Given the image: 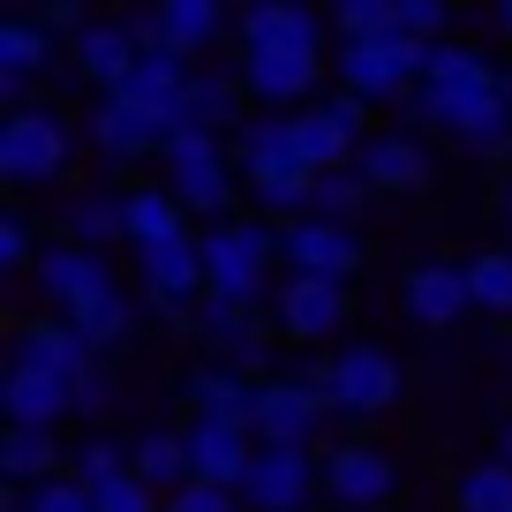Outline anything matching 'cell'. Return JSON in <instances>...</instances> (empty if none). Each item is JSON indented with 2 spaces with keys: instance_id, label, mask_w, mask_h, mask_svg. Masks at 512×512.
I'll list each match as a JSON object with an SVG mask.
<instances>
[{
  "instance_id": "obj_1",
  "label": "cell",
  "mask_w": 512,
  "mask_h": 512,
  "mask_svg": "<svg viewBox=\"0 0 512 512\" xmlns=\"http://www.w3.org/2000/svg\"><path fill=\"white\" fill-rule=\"evenodd\" d=\"M407 113H415L422 128H437V136H452L460 151H475V159H505L512 151L505 68H482V76H467V83H415Z\"/></svg>"
},
{
  "instance_id": "obj_2",
  "label": "cell",
  "mask_w": 512,
  "mask_h": 512,
  "mask_svg": "<svg viewBox=\"0 0 512 512\" xmlns=\"http://www.w3.org/2000/svg\"><path fill=\"white\" fill-rule=\"evenodd\" d=\"M234 166L249 181V196L279 219H302L309 196H317V166L302 159V136H294V113H256L234 128Z\"/></svg>"
},
{
  "instance_id": "obj_3",
  "label": "cell",
  "mask_w": 512,
  "mask_h": 512,
  "mask_svg": "<svg viewBox=\"0 0 512 512\" xmlns=\"http://www.w3.org/2000/svg\"><path fill=\"white\" fill-rule=\"evenodd\" d=\"M166 166V189L181 196L189 211H204V219H226V204H234V144L226 136H211V128H174L159 151Z\"/></svg>"
},
{
  "instance_id": "obj_4",
  "label": "cell",
  "mask_w": 512,
  "mask_h": 512,
  "mask_svg": "<svg viewBox=\"0 0 512 512\" xmlns=\"http://www.w3.org/2000/svg\"><path fill=\"white\" fill-rule=\"evenodd\" d=\"M272 264H279V226H264V219H211V234H204V279H211V294L264 302Z\"/></svg>"
},
{
  "instance_id": "obj_5",
  "label": "cell",
  "mask_w": 512,
  "mask_h": 512,
  "mask_svg": "<svg viewBox=\"0 0 512 512\" xmlns=\"http://www.w3.org/2000/svg\"><path fill=\"white\" fill-rule=\"evenodd\" d=\"M68 159H76V128H68L61 113L16 106L0 121V181H8V189H46V181L68 174Z\"/></svg>"
},
{
  "instance_id": "obj_6",
  "label": "cell",
  "mask_w": 512,
  "mask_h": 512,
  "mask_svg": "<svg viewBox=\"0 0 512 512\" xmlns=\"http://www.w3.org/2000/svg\"><path fill=\"white\" fill-rule=\"evenodd\" d=\"M422 53H430V38H339V91H362L369 106H392V98H415L422 83Z\"/></svg>"
},
{
  "instance_id": "obj_7",
  "label": "cell",
  "mask_w": 512,
  "mask_h": 512,
  "mask_svg": "<svg viewBox=\"0 0 512 512\" xmlns=\"http://www.w3.org/2000/svg\"><path fill=\"white\" fill-rule=\"evenodd\" d=\"M332 415V377L324 369H302V377H264L256 392V445H317V422Z\"/></svg>"
},
{
  "instance_id": "obj_8",
  "label": "cell",
  "mask_w": 512,
  "mask_h": 512,
  "mask_svg": "<svg viewBox=\"0 0 512 512\" xmlns=\"http://www.w3.org/2000/svg\"><path fill=\"white\" fill-rule=\"evenodd\" d=\"M166 136H174V121H166L159 106H144V98H128V91H98V106H91V144H98V159H113V166L159 159Z\"/></svg>"
},
{
  "instance_id": "obj_9",
  "label": "cell",
  "mask_w": 512,
  "mask_h": 512,
  "mask_svg": "<svg viewBox=\"0 0 512 512\" xmlns=\"http://www.w3.org/2000/svg\"><path fill=\"white\" fill-rule=\"evenodd\" d=\"M136 279H144L151 309L181 324V317L211 294V279H204V234H181V241H159V249H136Z\"/></svg>"
},
{
  "instance_id": "obj_10",
  "label": "cell",
  "mask_w": 512,
  "mask_h": 512,
  "mask_svg": "<svg viewBox=\"0 0 512 512\" xmlns=\"http://www.w3.org/2000/svg\"><path fill=\"white\" fill-rule=\"evenodd\" d=\"M317 490H324V467L302 445H256L249 475H241V505L249 512H309Z\"/></svg>"
},
{
  "instance_id": "obj_11",
  "label": "cell",
  "mask_w": 512,
  "mask_h": 512,
  "mask_svg": "<svg viewBox=\"0 0 512 512\" xmlns=\"http://www.w3.org/2000/svg\"><path fill=\"white\" fill-rule=\"evenodd\" d=\"M324 377H332V415H384V407L400 400V362L384 347H339L332 362H324Z\"/></svg>"
},
{
  "instance_id": "obj_12",
  "label": "cell",
  "mask_w": 512,
  "mask_h": 512,
  "mask_svg": "<svg viewBox=\"0 0 512 512\" xmlns=\"http://www.w3.org/2000/svg\"><path fill=\"white\" fill-rule=\"evenodd\" d=\"M279 264H287V272H317V279H347L354 264H362V234H354L347 219L302 211V219L279 226Z\"/></svg>"
},
{
  "instance_id": "obj_13",
  "label": "cell",
  "mask_w": 512,
  "mask_h": 512,
  "mask_svg": "<svg viewBox=\"0 0 512 512\" xmlns=\"http://www.w3.org/2000/svg\"><path fill=\"white\" fill-rule=\"evenodd\" d=\"M31 279H38V294H46V309H61V317H76V309H91L98 294H113L106 256L83 249V241H53V249H38Z\"/></svg>"
},
{
  "instance_id": "obj_14",
  "label": "cell",
  "mask_w": 512,
  "mask_h": 512,
  "mask_svg": "<svg viewBox=\"0 0 512 512\" xmlns=\"http://www.w3.org/2000/svg\"><path fill=\"white\" fill-rule=\"evenodd\" d=\"M332 16H317L309 0H249L241 8V53H324Z\"/></svg>"
},
{
  "instance_id": "obj_15",
  "label": "cell",
  "mask_w": 512,
  "mask_h": 512,
  "mask_svg": "<svg viewBox=\"0 0 512 512\" xmlns=\"http://www.w3.org/2000/svg\"><path fill=\"white\" fill-rule=\"evenodd\" d=\"M196 339L204 347L226 354V369H241V377H256L264 369V317H256V302H234V294H204V302L189 309Z\"/></svg>"
},
{
  "instance_id": "obj_16",
  "label": "cell",
  "mask_w": 512,
  "mask_h": 512,
  "mask_svg": "<svg viewBox=\"0 0 512 512\" xmlns=\"http://www.w3.org/2000/svg\"><path fill=\"white\" fill-rule=\"evenodd\" d=\"M241 83L264 113H302L324 83V53H241Z\"/></svg>"
},
{
  "instance_id": "obj_17",
  "label": "cell",
  "mask_w": 512,
  "mask_h": 512,
  "mask_svg": "<svg viewBox=\"0 0 512 512\" xmlns=\"http://www.w3.org/2000/svg\"><path fill=\"white\" fill-rule=\"evenodd\" d=\"M407 317L415 324H460L467 309H475V287H467V264H452V256H415L407 264V287H400Z\"/></svg>"
},
{
  "instance_id": "obj_18",
  "label": "cell",
  "mask_w": 512,
  "mask_h": 512,
  "mask_svg": "<svg viewBox=\"0 0 512 512\" xmlns=\"http://www.w3.org/2000/svg\"><path fill=\"white\" fill-rule=\"evenodd\" d=\"M272 317H279V332L302 339V347H309V339H324V332H339V324H347V279L287 272V287H279Z\"/></svg>"
},
{
  "instance_id": "obj_19",
  "label": "cell",
  "mask_w": 512,
  "mask_h": 512,
  "mask_svg": "<svg viewBox=\"0 0 512 512\" xmlns=\"http://www.w3.org/2000/svg\"><path fill=\"white\" fill-rule=\"evenodd\" d=\"M0 415H8V430H61V415H76V392H68V377H53V369L8 362V377H0Z\"/></svg>"
},
{
  "instance_id": "obj_20",
  "label": "cell",
  "mask_w": 512,
  "mask_h": 512,
  "mask_svg": "<svg viewBox=\"0 0 512 512\" xmlns=\"http://www.w3.org/2000/svg\"><path fill=\"white\" fill-rule=\"evenodd\" d=\"M354 166L369 174L377 196H422V189H430V144H422L415 128H377Z\"/></svg>"
},
{
  "instance_id": "obj_21",
  "label": "cell",
  "mask_w": 512,
  "mask_h": 512,
  "mask_svg": "<svg viewBox=\"0 0 512 512\" xmlns=\"http://www.w3.org/2000/svg\"><path fill=\"white\" fill-rule=\"evenodd\" d=\"M181 437H189V467H196V482H226V490H241V475H249V460H256V430H249V422L196 415Z\"/></svg>"
},
{
  "instance_id": "obj_22",
  "label": "cell",
  "mask_w": 512,
  "mask_h": 512,
  "mask_svg": "<svg viewBox=\"0 0 512 512\" xmlns=\"http://www.w3.org/2000/svg\"><path fill=\"white\" fill-rule=\"evenodd\" d=\"M392 460H384L377 445H339V452H324V490H332V505L339 512H377L384 497H392Z\"/></svg>"
},
{
  "instance_id": "obj_23",
  "label": "cell",
  "mask_w": 512,
  "mask_h": 512,
  "mask_svg": "<svg viewBox=\"0 0 512 512\" xmlns=\"http://www.w3.org/2000/svg\"><path fill=\"white\" fill-rule=\"evenodd\" d=\"M16 362H31V369H53V377H68V384H76L83 369L98 362V354H91V339L76 332V317L46 309V317L16 324Z\"/></svg>"
},
{
  "instance_id": "obj_24",
  "label": "cell",
  "mask_w": 512,
  "mask_h": 512,
  "mask_svg": "<svg viewBox=\"0 0 512 512\" xmlns=\"http://www.w3.org/2000/svg\"><path fill=\"white\" fill-rule=\"evenodd\" d=\"M46 61H53V31L38 16H0V98L8 106H23L31 98V83L46 76Z\"/></svg>"
},
{
  "instance_id": "obj_25",
  "label": "cell",
  "mask_w": 512,
  "mask_h": 512,
  "mask_svg": "<svg viewBox=\"0 0 512 512\" xmlns=\"http://www.w3.org/2000/svg\"><path fill=\"white\" fill-rule=\"evenodd\" d=\"M136 53H144V46H136V31H128V23H106V16H91L76 38H68V61H76V76L98 83V91H113V83L136 68Z\"/></svg>"
},
{
  "instance_id": "obj_26",
  "label": "cell",
  "mask_w": 512,
  "mask_h": 512,
  "mask_svg": "<svg viewBox=\"0 0 512 512\" xmlns=\"http://www.w3.org/2000/svg\"><path fill=\"white\" fill-rule=\"evenodd\" d=\"M241 98H249L241 68H196L189 91H181V128H211V136H234V128H241Z\"/></svg>"
},
{
  "instance_id": "obj_27",
  "label": "cell",
  "mask_w": 512,
  "mask_h": 512,
  "mask_svg": "<svg viewBox=\"0 0 512 512\" xmlns=\"http://www.w3.org/2000/svg\"><path fill=\"white\" fill-rule=\"evenodd\" d=\"M294 136H302V159L317 166V174H332V166H354V159H362V136H354V128L332 113V98H317V106L294 113Z\"/></svg>"
},
{
  "instance_id": "obj_28",
  "label": "cell",
  "mask_w": 512,
  "mask_h": 512,
  "mask_svg": "<svg viewBox=\"0 0 512 512\" xmlns=\"http://www.w3.org/2000/svg\"><path fill=\"white\" fill-rule=\"evenodd\" d=\"M151 16H159L166 46L196 61L204 46H219V31H226V0H151Z\"/></svg>"
},
{
  "instance_id": "obj_29",
  "label": "cell",
  "mask_w": 512,
  "mask_h": 512,
  "mask_svg": "<svg viewBox=\"0 0 512 512\" xmlns=\"http://www.w3.org/2000/svg\"><path fill=\"white\" fill-rule=\"evenodd\" d=\"M181 234H189V204H181L166 181L128 189V241H136V249H159V241H181Z\"/></svg>"
},
{
  "instance_id": "obj_30",
  "label": "cell",
  "mask_w": 512,
  "mask_h": 512,
  "mask_svg": "<svg viewBox=\"0 0 512 512\" xmlns=\"http://www.w3.org/2000/svg\"><path fill=\"white\" fill-rule=\"evenodd\" d=\"M256 392H264V377H241V369H204V377H189L196 415H226V422H256Z\"/></svg>"
},
{
  "instance_id": "obj_31",
  "label": "cell",
  "mask_w": 512,
  "mask_h": 512,
  "mask_svg": "<svg viewBox=\"0 0 512 512\" xmlns=\"http://www.w3.org/2000/svg\"><path fill=\"white\" fill-rule=\"evenodd\" d=\"M68 241H83V249H106V241H128V196L83 189L76 204H68Z\"/></svg>"
},
{
  "instance_id": "obj_32",
  "label": "cell",
  "mask_w": 512,
  "mask_h": 512,
  "mask_svg": "<svg viewBox=\"0 0 512 512\" xmlns=\"http://www.w3.org/2000/svg\"><path fill=\"white\" fill-rule=\"evenodd\" d=\"M46 475H61L53 430H0V482H46Z\"/></svg>"
},
{
  "instance_id": "obj_33",
  "label": "cell",
  "mask_w": 512,
  "mask_h": 512,
  "mask_svg": "<svg viewBox=\"0 0 512 512\" xmlns=\"http://www.w3.org/2000/svg\"><path fill=\"white\" fill-rule=\"evenodd\" d=\"M136 475L151 482V490H166L174 497L181 482H196V467H189V437H174V430H151V437H136Z\"/></svg>"
},
{
  "instance_id": "obj_34",
  "label": "cell",
  "mask_w": 512,
  "mask_h": 512,
  "mask_svg": "<svg viewBox=\"0 0 512 512\" xmlns=\"http://www.w3.org/2000/svg\"><path fill=\"white\" fill-rule=\"evenodd\" d=\"M76 332L91 339V354H113V347H128V332H136V302H128L121 287H113V294H98L91 309H76Z\"/></svg>"
},
{
  "instance_id": "obj_35",
  "label": "cell",
  "mask_w": 512,
  "mask_h": 512,
  "mask_svg": "<svg viewBox=\"0 0 512 512\" xmlns=\"http://www.w3.org/2000/svg\"><path fill=\"white\" fill-rule=\"evenodd\" d=\"M452 497H460V512H512V460H475Z\"/></svg>"
},
{
  "instance_id": "obj_36",
  "label": "cell",
  "mask_w": 512,
  "mask_h": 512,
  "mask_svg": "<svg viewBox=\"0 0 512 512\" xmlns=\"http://www.w3.org/2000/svg\"><path fill=\"white\" fill-rule=\"evenodd\" d=\"M467 287H475V309H490V317H512V249L467 256Z\"/></svg>"
},
{
  "instance_id": "obj_37",
  "label": "cell",
  "mask_w": 512,
  "mask_h": 512,
  "mask_svg": "<svg viewBox=\"0 0 512 512\" xmlns=\"http://www.w3.org/2000/svg\"><path fill=\"white\" fill-rule=\"evenodd\" d=\"M339 38H392L400 31V0H332L324 8Z\"/></svg>"
},
{
  "instance_id": "obj_38",
  "label": "cell",
  "mask_w": 512,
  "mask_h": 512,
  "mask_svg": "<svg viewBox=\"0 0 512 512\" xmlns=\"http://www.w3.org/2000/svg\"><path fill=\"white\" fill-rule=\"evenodd\" d=\"M362 196H377L362 166H332V174H317V196H309V211H317V219H347V211H362Z\"/></svg>"
},
{
  "instance_id": "obj_39",
  "label": "cell",
  "mask_w": 512,
  "mask_h": 512,
  "mask_svg": "<svg viewBox=\"0 0 512 512\" xmlns=\"http://www.w3.org/2000/svg\"><path fill=\"white\" fill-rule=\"evenodd\" d=\"M23 512H98V490L76 475H46V482H23Z\"/></svg>"
},
{
  "instance_id": "obj_40",
  "label": "cell",
  "mask_w": 512,
  "mask_h": 512,
  "mask_svg": "<svg viewBox=\"0 0 512 512\" xmlns=\"http://www.w3.org/2000/svg\"><path fill=\"white\" fill-rule=\"evenodd\" d=\"M136 475V452H121L113 437H91V445H76V482H91V490H106V482Z\"/></svg>"
},
{
  "instance_id": "obj_41",
  "label": "cell",
  "mask_w": 512,
  "mask_h": 512,
  "mask_svg": "<svg viewBox=\"0 0 512 512\" xmlns=\"http://www.w3.org/2000/svg\"><path fill=\"white\" fill-rule=\"evenodd\" d=\"M166 512H241V490H226V482H181L166 497Z\"/></svg>"
},
{
  "instance_id": "obj_42",
  "label": "cell",
  "mask_w": 512,
  "mask_h": 512,
  "mask_svg": "<svg viewBox=\"0 0 512 512\" xmlns=\"http://www.w3.org/2000/svg\"><path fill=\"white\" fill-rule=\"evenodd\" d=\"M98 512H166V505H159V490H151L144 475H121V482L98 490Z\"/></svg>"
},
{
  "instance_id": "obj_43",
  "label": "cell",
  "mask_w": 512,
  "mask_h": 512,
  "mask_svg": "<svg viewBox=\"0 0 512 512\" xmlns=\"http://www.w3.org/2000/svg\"><path fill=\"white\" fill-rule=\"evenodd\" d=\"M400 31L407 38H445L452 31V0H400Z\"/></svg>"
},
{
  "instance_id": "obj_44",
  "label": "cell",
  "mask_w": 512,
  "mask_h": 512,
  "mask_svg": "<svg viewBox=\"0 0 512 512\" xmlns=\"http://www.w3.org/2000/svg\"><path fill=\"white\" fill-rule=\"evenodd\" d=\"M68 392H76V415H106V407H113V369H106V354H98V362L83 369Z\"/></svg>"
},
{
  "instance_id": "obj_45",
  "label": "cell",
  "mask_w": 512,
  "mask_h": 512,
  "mask_svg": "<svg viewBox=\"0 0 512 512\" xmlns=\"http://www.w3.org/2000/svg\"><path fill=\"white\" fill-rule=\"evenodd\" d=\"M31 264H38V241H31V226L8 211V219H0V272H31Z\"/></svg>"
},
{
  "instance_id": "obj_46",
  "label": "cell",
  "mask_w": 512,
  "mask_h": 512,
  "mask_svg": "<svg viewBox=\"0 0 512 512\" xmlns=\"http://www.w3.org/2000/svg\"><path fill=\"white\" fill-rule=\"evenodd\" d=\"M31 16H38V23H46V31H68V38H76V31H83V23H91V8H83V0H38Z\"/></svg>"
},
{
  "instance_id": "obj_47",
  "label": "cell",
  "mask_w": 512,
  "mask_h": 512,
  "mask_svg": "<svg viewBox=\"0 0 512 512\" xmlns=\"http://www.w3.org/2000/svg\"><path fill=\"white\" fill-rule=\"evenodd\" d=\"M497 226H505V234H512V174L497 181Z\"/></svg>"
},
{
  "instance_id": "obj_48",
  "label": "cell",
  "mask_w": 512,
  "mask_h": 512,
  "mask_svg": "<svg viewBox=\"0 0 512 512\" xmlns=\"http://www.w3.org/2000/svg\"><path fill=\"white\" fill-rule=\"evenodd\" d=\"M497 31H505V38H512V0H497Z\"/></svg>"
},
{
  "instance_id": "obj_49",
  "label": "cell",
  "mask_w": 512,
  "mask_h": 512,
  "mask_svg": "<svg viewBox=\"0 0 512 512\" xmlns=\"http://www.w3.org/2000/svg\"><path fill=\"white\" fill-rule=\"evenodd\" d=\"M497 460H512V422H505V430H497Z\"/></svg>"
},
{
  "instance_id": "obj_50",
  "label": "cell",
  "mask_w": 512,
  "mask_h": 512,
  "mask_svg": "<svg viewBox=\"0 0 512 512\" xmlns=\"http://www.w3.org/2000/svg\"><path fill=\"white\" fill-rule=\"evenodd\" d=\"M505 91H512V68H505Z\"/></svg>"
},
{
  "instance_id": "obj_51",
  "label": "cell",
  "mask_w": 512,
  "mask_h": 512,
  "mask_svg": "<svg viewBox=\"0 0 512 512\" xmlns=\"http://www.w3.org/2000/svg\"><path fill=\"white\" fill-rule=\"evenodd\" d=\"M241 8H249V0H241Z\"/></svg>"
},
{
  "instance_id": "obj_52",
  "label": "cell",
  "mask_w": 512,
  "mask_h": 512,
  "mask_svg": "<svg viewBox=\"0 0 512 512\" xmlns=\"http://www.w3.org/2000/svg\"><path fill=\"white\" fill-rule=\"evenodd\" d=\"M324 8H332V0H324Z\"/></svg>"
}]
</instances>
